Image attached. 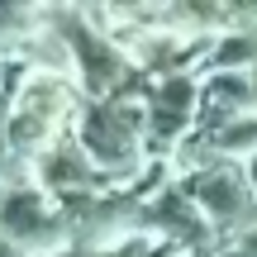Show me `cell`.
Instances as JSON below:
<instances>
[]
</instances>
